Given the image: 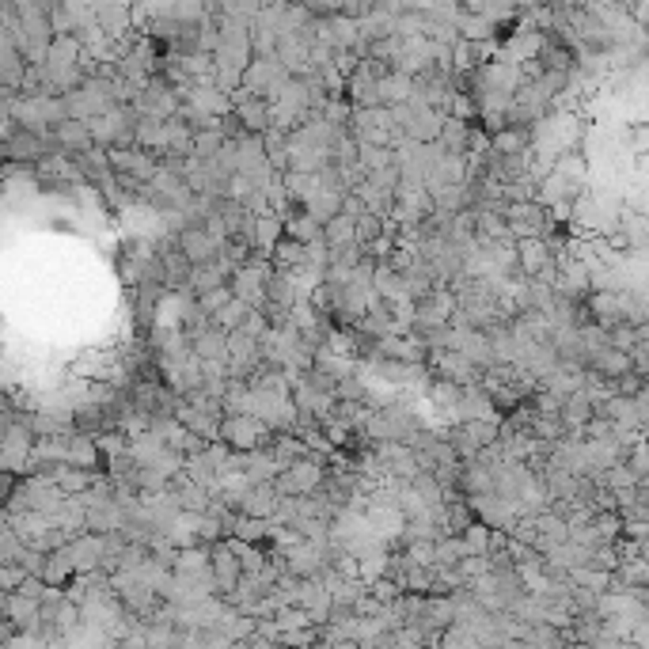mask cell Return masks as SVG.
<instances>
[{
  "instance_id": "6da1fadb",
  "label": "cell",
  "mask_w": 649,
  "mask_h": 649,
  "mask_svg": "<svg viewBox=\"0 0 649 649\" xmlns=\"http://www.w3.org/2000/svg\"><path fill=\"white\" fill-rule=\"evenodd\" d=\"M270 437H274V425H266L258 414H225V422H220V440L239 452L266 449Z\"/></svg>"
},
{
  "instance_id": "7a4b0ae2",
  "label": "cell",
  "mask_w": 649,
  "mask_h": 649,
  "mask_svg": "<svg viewBox=\"0 0 649 649\" xmlns=\"http://www.w3.org/2000/svg\"><path fill=\"white\" fill-rule=\"evenodd\" d=\"M327 482V471H323V456H301V459H292L289 468H282L277 471V478H274V487L282 490L285 497H292V494H315Z\"/></svg>"
},
{
  "instance_id": "3957f363",
  "label": "cell",
  "mask_w": 649,
  "mask_h": 649,
  "mask_svg": "<svg viewBox=\"0 0 649 649\" xmlns=\"http://www.w3.org/2000/svg\"><path fill=\"white\" fill-rule=\"evenodd\" d=\"M110 163H115V175L129 187H144V182H153L160 175L163 163H156V156L148 153V148H110Z\"/></svg>"
},
{
  "instance_id": "277c9868",
  "label": "cell",
  "mask_w": 649,
  "mask_h": 649,
  "mask_svg": "<svg viewBox=\"0 0 649 649\" xmlns=\"http://www.w3.org/2000/svg\"><path fill=\"white\" fill-rule=\"evenodd\" d=\"M209 566H213L220 597H228V592L239 585V578H244V562H239V551L232 547V540H217L209 547Z\"/></svg>"
},
{
  "instance_id": "5b68a950",
  "label": "cell",
  "mask_w": 649,
  "mask_h": 649,
  "mask_svg": "<svg viewBox=\"0 0 649 649\" xmlns=\"http://www.w3.org/2000/svg\"><path fill=\"white\" fill-rule=\"evenodd\" d=\"M516 258H521V274L524 277H547L554 282V270H551V244L547 236H524L516 239Z\"/></svg>"
},
{
  "instance_id": "8992f818",
  "label": "cell",
  "mask_w": 649,
  "mask_h": 649,
  "mask_svg": "<svg viewBox=\"0 0 649 649\" xmlns=\"http://www.w3.org/2000/svg\"><path fill=\"white\" fill-rule=\"evenodd\" d=\"M175 244L182 247V255L190 258L194 266H201V263H213V258L220 255V239L206 228V220H198V225H187L179 232V239Z\"/></svg>"
},
{
  "instance_id": "52a82bcc",
  "label": "cell",
  "mask_w": 649,
  "mask_h": 649,
  "mask_svg": "<svg viewBox=\"0 0 649 649\" xmlns=\"http://www.w3.org/2000/svg\"><path fill=\"white\" fill-rule=\"evenodd\" d=\"M277 502H282V490H277L274 482H255V487L247 490L244 509H239V513H247V516H263V521H274Z\"/></svg>"
},
{
  "instance_id": "ba28073f",
  "label": "cell",
  "mask_w": 649,
  "mask_h": 649,
  "mask_svg": "<svg viewBox=\"0 0 649 649\" xmlns=\"http://www.w3.org/2000/svg\"><path fill=\"white\" fill-rule=\"evenodd\" d=\"M80 573V566H77V554H72V547L65 543V547H53L50 554H46V566H42V578L50 581V585H69L72 578Z\"/></svg>"
},
{
  "instance_id": "9c48e42d",
  "label": "cell",
  "mask_w": 649,
  "mask_h": 649,
  "mask_svg": "<svg viewBox=\"0 0 649 649\" xmlns=\"http://www.w3.org/2000/svg\"><path fill=\"white\" fill-rule=\"evenodd\" d=\"M228 335H232V330H220L213 323L209 330H201V335L194 338V354L201 361H228Z\"/></svg>"
},
{
  "instance_id": "30bf717a",
  "label": "cell",
  "mask_w": 649,
  "mask_h": 649,
  "mask_svg": "<svg viewBox=\"0 0 649 649\" xmlns=\"http://www.w3.org/2000/svg\"><path fill=\"white\" fill-rule=\"evenodd\" d=\"M528 148H532V134L524 125H505L490 137V153L497 156H516V153H528Z\"/></svg>"
},
{
  "instance_id": "8fae6325",
  "label": "cell",
  "mask_w": 649,
  "mask_h": 649,
  "mask_svg": "<svg viewBox=\"0 0 649 649\" xmlns=\"http://www.w3.org/2000/svg\"><path fill=\"white\" fill-rule=\"evenodd\" d=\"M58 141L61 148H69V153H88L91 144H96V134H91V125H84L80 118H65L61 125H58Z\"/></svg>"
},
{
  "instance_id": "7c38bea8",
  "label": "cell",
  "mask_w": 649,
  "mask_h": 649,
  "mask_svg": "<svg viewBox=\"0 0 649 649\" xmlns=\"http://www.w3.org/2000/svg\"><path fill=\"white\" fill-rule=\"evenodd\" d=\"M323 239L330 244V251L335 247H349V244H357V217H349L346 209L342 213H335L323 225Z\"/></svg>"
},
{
  "instance_id": "4fadbf2b",
  "label": "cell",
  "mask_w": 649,
  "mask_h": 649,
  "mask_svg": "<svg viewBox=\"0 0 649 649\" xmlns=\"http://www.w3.org/2000/svg\"><path fill=\"white\" fill-rule=\"evenodd\" d=\"M285 236V217L282 213H263L258 217V228H255V251L263 255H274L277 239Z\"/></svg>"
},
{
  "instance_id": "5bb4252c",
  "label": "cell",
  "mask_w": 649,
  "mask_h": 649,
  "mask_svg": "<svg viewBox=\"0 0 649 649\" xmlns=\"http://www.w3.org/2000/svg\"><path fill=\"white\" fill-rule=\"evenodd\" d=\"M346 194H349V190H327V187H320V190H315V194L304 201V209H308L311 217H320L323 225H327V220L335 217V213H342Z\"/></svg>"
},
{
  "instance_id": "9a60e30c",
  "label": "cell",
  "mask_w": 649,
  "mask_h": 649,
  "mask_svg": "<svg viewBox=\"0 0 649 649\" xmlns=\"http://www.w3.org/2000/svg\"><path fill=\"white\" fill-rule=\"evenodd\" d=\"M285 236L301 239V244H311V239H320V236H323V220H320V217H311V213L301 206L292 217H285Z\"/></svg>"
},
{
  "instance_id": "2e32d148",
  "label": "cell",
  "mask_w": 649,
  "mask_h": 649,
  "mask_svg": "<svg viewBox=\"0 0 649 649\" xmlns=\"http://www.w3.org/2000/svg\"><path fill=\"white\" fill-rule=\"evenodd\" d=\"M99 437H88V433H69V463H80V468H91L99 459Z\"/></svg>"
},
{
  "instance_id": "e0dca14e",
  "label": "cell",
  "mask_w": 649,
  "mask_h": 649,
  "mask_svg": "<svg viewBox=\"0 0 649 649\" xmlns=\"http://www.w3.org/2000/svg\"><path fill=\"white\" fill-rule=\"evenodd\" d=\"M437 144L444 148V153H468V144H471V129H468V122H444L440 125V137H437Z\"/></svg>"
},
{
  "instance_id": "ac0fdd59",
  "label": "cell",
  "mask_w": 649,
  "mask_h": 649,
  "mask_svg": "<svg viewBox=\"0 0 649 649\" xmlns=\"http://www.w3.org/2000/svg\"><path fill=\"white\" fill-rule=\"evenodd\" d=\"M247 311H251V304L239 301V296H232V301L213 315V323H217L220 330H239V327H244V320H247Z\"/></svg>"
},
{
  "instance_id": "d6986e66",
  "label": "cell",
  "mask_w": 649,
  "mask_h": 649,
  "mask_svg": "<svg viewBox=\"0 0 649 649\" xmlns=\"http://www.w3.org/2000/svg\"><path fill=\"white\" fill-rule=\"evenodd\" d=\"M392 570V554L387 551H368V554H361V581H380L384 573Z\"/></svg>"
},
{
  "instance_id": "ffe728a7",
  "label": "cell",
  "mask_w": 649,
  "mask_h": 649,
  "mask_svg": "<svg viewBox=\"0 0 649 649\" xmlns=\"http://www.w3.org/2000/svg\"><path fill=\"white\" fill-rule=\"evenodd\" d=\"M384 225H387V217H380V213H373V209H365V213L357 217V244L368 247L373 239H380V236H384Z\"/></svg>"
},
{
  "instance_id": "44dd1931",
  "label": "cell",
  "mask_w": 649,
  "mask_h": 649,
  "mask_svg": "<svg viewBox=\"0 0 649 649\" xmlns=\"http://www.w3.org/2000/svg\"><path fill=\"white\" fill-rule=\"evenodd\" d=\"M463 540H468V547H471V554H490V540H494V532H490V524L487 521H475L463 528Z\"/></svg>"
},
{
  "instance_id": "7402d4cb",
  "label": "cell",
  "mask_w": 649,
  "mask_h": 649,
  "mask_svg": "<svg viewBox=\"0 0 649 649\" xmlns=\"http://www.w3.org/2000/svg\"><path fill=\"white\" fill-rule=\"evenodd\" d=\"M8 156L12 160H42V141L39 137H15V134H8Z\"/></svg>"
},
{
  "instance_id": "603a6c76",
  "label": "cell",
  "mask_w": 649,
  "mask_h": 649,
  "mask_svg": "<svg viewBox=\"0 0 649 649\" xmlns=\"http://www.w3.org/2000/svg\"><path fill=\"white\" fill-rule=\"evenodd\" d=\"M232 296H236V289H232V282H225V285H213V289H206L201 296H194V301H198L201 308H206L209 315H217L220 308H225V304L232 301Z\"/></svg>"
},
{
  "instance_id": "cb8c5ba5",
  "label": "cell",
  "mask_w": 649,
  "mask_h": 649,
  "mask_svg": "<svg viewBox=\"0 0 649 649\" xmlns=\"http://www.w3.org/2000/svg\"><path fill=\"white\" fill-rule=\"evenodd\" d=\"M31 578V573L20 562H0V589L5 592H20V585Z\"/></svg>"
},
{
  "instance_id": "d4e9b609",
  "label": "cell",
  "mask_w": 649,
  "mask_h": 649,
  "mask_svg": "<svg viewBox=\"0 0 649 649\" xmlns=\"http://www.w3.org/2000/svg\"><path fill=\"white\" fill-rule=\"evenodd\" d=\"M220 148H225V144H220V134H217V129H213V134H198V137H194V156H198V160H213V156H220Z\"/></svg>"
},
{
  "instance_id": "484cf974",
  "label": "cell",
  "mask_w": 649,
  "mask_h": 649,
  "mask_svg": "<svg viewBox=\"0 0 649 649\" xmlns=\"http://www.w3.org/2000/svg\"><path fill=\"white\" fill-rule=\"evenodd\" d=\"M239 118H244L247 129H263L266 125V110H263V103H239Z\"/></svg>"
},
{
  "instance_id": "4316f807",
  "label": "cell",
  "mask_w": 649,
  "mask_h": 649,
  "mask_svg": "<svg viewBox=\"0 0 649 649\" xmlns=\"http://www.w3.org/2000/svg\"><path fill=\"white\" fill-rule=\"evenodd\" d=\"M532 638H535V642H559V635H554L551 626H535V630H532Z\"/></svg>"
}]
</instances>
